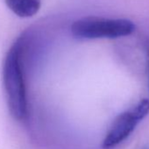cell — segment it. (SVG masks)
Segmentation results:
<instances>
[{
  "instance_id": "4",
  "label": "cell",
  "mask_w": 149,
  "mask_h": 149,
  "mask_svg": "<svg viewBox=\"0 0 149 149\" xmlns=\"http://www.w3.org/2000/svg\"><path fill=\"white\" fill-rule=\"evenodd\" d=\"M9 10L21 19L36 15L41 7V0H4Z\"/></svg>"
},
{
  "instance_id": "5",
  "label": "cell",
  "mask_w": 149,
  "mask_h": 149,
  "mask_svg": "<svg viewBox=\"0 0 149 149\" xmlns=\"http://www.w3.org/2000/svg\"><path fill=\"white\" fill-rule=\"evenodd\" d=\"M142 149H149V147H147V146H145V147H143Z\"/></svg>"
},
{
  "instance_id": "1",
  "label": "cell",
  "mask_w": 149,
  "mask_h": 149,
  "mask_svg": "<svg viewBox=\"0 0 149 149\" xmlns=\"http://www.w3.org/2000/svg\"><path fill=\"white\" fill-rule=\"evenodd\" d=\"M2 78L10 113L20 123L28 118V91L23 65L17 49L11 45L3 63Z\"/></svg>"
},
{
  "instance_id": "6",
  "label": "cell",
  "mask_w": 149,
  "mask_h": 149,
  "mask_svg": "<svg viewBox=\"0 0 149 149\" xmlns=\"http://www.w3.org/2000/svg\"><path fill=\"white\" fill-rule=\"evenodd\" d=\"M148 88H149V76H148Z\"/></svg>"
},
{
  "instance_id": "3",
  "label": "cell",
  "mask_w": 149,
  "mask_h": 149,
  "mask_svg": "<svg viewBox=\"0 0 149 149\" xmlns=\"http://www.w3.org/2000/svg\"><path fill=\"white\" fill-rule=\"evenodd\" d=\"M149 113V100L141 99L132 109L118 114L113 120L102 144L103 149H112L126 139L138 124Z\"/></svg>"
},
{
  "instance_id": "2",
  "label": "cell",
  "mask_w": 149,
  "mask_h": 149,
  "mask_svg": "<svg viewBox=\"0 0 149 149\" xmlns=\"http://www.w3.org/2000/svg\"><path fill=\"white\" fill-rule=\"evenodd\" d=\"M135 28V24L129 19L90 16L74 21L70 32L78 39H116L131 35Z\"/></svg>"
}]
</instances>
